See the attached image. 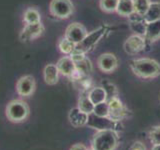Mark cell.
I'll return each mask as SVG.
<instances>
[{"label":"cell","mask_w":160,"mask_h":150,"mask_svg":"<svg viewBox=\"0 0 160 150\" xmlns=\"http://www.w3.org/2000/svg\"><path fill=\"white\" fill-rule=\"evenodd\" d=\"M133 73L141 78H155L160 75V64L154 59L140 58L130 62Z\"/></svg>","instance_id":"1"},{"label":"cell","mask_w":160,"mask_h":150,"mask_svg":"<svg viewBox=\"0 0 160 150\" xmlns=\"http://www.w3.org/2000/svg\"><path fill=\"white\" fill-rule=\"evenodd\" d=\"M118 143V132L115 130H99L94 135L91 147L95 150H115Z\"/></svg>","instance_id":"2"},{"label":"cell","mask_w":160,"mask_h":150,"mask_svg":"<svg viewBox=\"0 0 160 150\" xmlns=\"http://www.w3.org/2000/svg\"><path fill=\"white\" fill-rule=\"evenodd\" d=\"M6 116L13 123L24 122L29 116L30 109L28 104L20 99H15L10 101L6 106Z\"/></svg>","instance_id":"3"},{"label":"cell","mask_w":160,"mask_h":150,"mask_svg":"<svg viewBox=\"0 0 160 150\" xmlns=\"http://www.w3.org/2000/svg\"><path fill=\"white\" fill-rule=\"evenodd\" d=\"M108 30L109 27L106 26V25H103V26H100L99 28L87 33V35L84 37L82 41L76 44V47H75L74 51L84 53V54L90 51L99 42V40L108 32Z\"/></svg>","instance_id":"4"},{"label":"cell","mask_w":160,"mask_h":150,"mask_svg":"<svg viewBox=\"0 0 160 150\" xmlns=\"http://www.w3.org/2000/svg\"><path fill=\"white\" fill-rule=\"evenodd\" d=\"M87 125H89L91 128L99 130H115L118 132L119 130H122V125L120 121H114L110 117H99L95 114L91 113L88 115V122Z\"/></svg>","instance_id":"5"},{"label":"cell","mask_w":160,"mask_h":150,"mask_svg":"<svg viewBox=\"0 0 160 150\" xmlns=\"http://www.w3.org/2000/svg\"><path fill=\"white\" fill-rule=\"evenodd\" d=\"M49 10L53 16L60 19H66L73 13V4L71 0H51Z\"/></svg>","instance_id":"6"},{"label":"cell","mask_w":160,"mask_h":150,"mask_svg":"<svg viewBox=\"0 0 160 150\" xmlns=\"http://www.w3.org/2000/svg\"><path fill=\"white\" fill-rule=\"evenodd\" d=\"M70 57L74 61L75 66H76V71L78 73L83 75V76H89L91 74L93 71V65L90 59L85 56L84 53L73 51L70 54Z\"/></svg>","instance_id":"7"},{"label":"cell","mask_w":160,"mask_h":150,"mask_svg":"<svg viewBox=\"0 0 160 150\" xmlns=\"http://www.w3.org/2000/svg\"><path fill=\"white\" fill-rule=\"evenodd\" d=\"M108 102L109 105V117L114 121H120L127 116L128 110L124 106L122 101L117 97L110 99Z\"/></svg>","instance_id":"8"},{"label":"cell","mask_w":160,"mask_h":150,"mask_svg":"<svg viewBox=\"0 0 160 150\" xmlns=\"http://www.w3.org/2000/svg\"><path fill=\"white\" fill-rule=\"evenodd\" d=\"M35 88H36V83L35 79L31 75H25L16 83V91L22 97H29L34 93Z\"/></svg>","instance_id":"9"},{"label":"cell","mask_w":160,"mask_h":150,"mask_svg":"<svg viewBox=\"0 0 160 150\" xmlns=\"http://www.w3.org/2000/svg\"><path fill=\"white\" fill-rule=\"evenodd\" d=\"M146 45V39L142 35L135 34L127 38L124 42V50L128 54H137L144 50Z\"/></svg>","instance_id":"10"},{"label":"cell","mask_w":160,"mask_h":150,"mask_svg":"<svg viewBox=\"0 0 160 150\" xmlns=\"http://www.w3.org/2000/svg\"><path fill=\"white\" fill-rule=\"evenodd\" d=\"M87 30L82 24L74 22L71 23L69 26L66 28V31H65L64 36L66 37L68 40H70L71 42L78 44L82 41L84 37L87 35Z\"/></svg>","instance_id":"11"},{"label":"cell","mask_w":160,"mask_h":150,"mask_svg":"<svg viewBox=\"0 0 160 150\" xmlns=\"http://www.w3.org/2000/svg\"><path fill=\"white\" fill-rule=\"evenodd\" d=\"M44 32V26L41 22L33 23V24H26L20 33V40L23 42L31 41V40L39 37Z\"/></svg>","instance_id":"12"},{"label":"cell","mask_w":160,"mask_h":150,"mask_svg":"<svg viewBox=\"0 0 160 150\" xmlns=\"http://www.w3.org/2000/svg\"><path fill=\"white\" fill-rule=\"evenodd\" d=\"M99 69L105 73H111L118 66V59L112 53H103L97 60Z\"/></svg>","instance_id":"13"},{"label":"cell","mask_w":160,"mask_h":150,"mask_svg":"<svg viewBox=\"0 0 160 150\" xmlns=\"http://www.w3.org/2000/svg\"><path fill=\"white\" fill-rule=\"evenodd\" d=\"M56 66L59 70V73L66 77H72L76 72V66L70 56L61 57L58 60Z\"/></svg>","instance_id":"14"},{"label":"cell","mask_w":160,"mask_h":150,"mask_svg":"<svg viewBox=\"0 0 160 150\" xmlns=\"http://www.w3.org/2000/svg\"><path fill=\"white\" fill-rule=\"evenodd\" d=\"M68 119L70 124L75 128L83 127L85 125H87L88 122V114L81 111L78 107L72 108L69 111Z\"/></svg>","instance_id":"15"},{"label":"cell","mask_w":160,"mask_h":150,"mask_svg":"<svg viewBox=\"0 0 160 150\" xmlns=\"http://www.w3.org/2000/svg\"><path fill=\"white\" fill-rule=\"evenodd\" d=\"M144 37L149 42H155L160 39V19L146 24Z\"/></svg>","instance_id":"16"},{"label":"cell","mask_w":160,"mask_h":150,"mask_svg":"<svg viewBox=\"0 0 160 150\" xmlns=\"http://www.w3.org/2000/svg\"><path fill=\"white\" fill-rule=\"evenodd\" d=\"M43 77L45 83L48 85H55L59 80V70L56 64H47L43 70Z\"/></svg>","instance_id":"17"},{"label":"cell","mask_w":160,"mask_h":150,"mask_svg":"<svg viewBox=\"0 0 160 150\" xmlns=\"http://www.w3.org/2000/svg\"><path fill=\"white\" fill-rule=\"evenodd\" d=\"M88 97L91 100V102L95 105L98 103L104 102L107 100V96H106V92L102 86H95L92 87L91 89L88 91Z\"/></svg>","instance_id":"18"},{"label":"cell","mask_w":160,"mask_h":150,"mask_svg":"<svg viewBox=\"0 0 160 150\" xmlns=\"http://www.w3.org/2000/svg\"><path fill=\"white\" fill-rule=\"evenodd\" d=\"M143 16H144V20L147 23L159 20L160 19V2H151L148 10Z\"/></svg>","instance_id":"19"},{"label":"cell","mask_w":160,"mask_h":150,"mask_svg":"<svg viewBox=\"0 0 160 150\" xmlns=\"http://www.w3.org/2000/svg\"><path fill=\"white\" fill-rule=\"evenodd\" d=\"M23 20L26 24L39 23V22H41V15H40V12L36 8L28 7L24 12Z\"/></svg>","instance_id":"20"},{"label":"cell","mask_w":160,"mask_h":150,"mask_svg":"<svg viewBox=\"0 0 160 150\" xmlns=\"http://www.w3.org/2000/svg\"><path fill=\"white\" fill-rule=\"evenodd\" d=\"M116 11L121 16H130L134 11L132 0H119Z\"/></svg>","instance_id":"21"},{"label":"cell","mask_w":160,"mask_h":150,"mask_svg":"<svg viewBox=\"0 0 160 150\" xmlns=\"http://www.w3.org/2000/svg\"><path fill=\"white\" fill-rule=\"evenodd\" d=\"M81 111L85 112L86 114H91L94 109V104L91 102V100L89 99L88 94H83L82 96H80L78 100V106Z\"/></svg>","instance_id":"22"},{"label":"cell","mask_w":160,"mask_h":150,"mask_svg":"<svg viewBox=\"0 0 160 150\" xmlns=\"http://www.w3.org/2000/svg\"><path fill=\"white\" fill-rule=\"evenodd\" d=\"M58 47H59V50L63 54H69L70 55L75 50L76 44L71 42L70 40H68L66 37L64 36L62 38H60L59 42H58Z\"/></svg>","instance_id":"23"},{"label":"cell","mask_w":160,"mask_h":150,"mask_svg":"<svg viewBox=\"0 0 160 150\" xmlns=\"http://www.w3.org/2000/svg\"><path fill=\"white\" fill-rule=\"evenodd\" d=\"M132 2L134 11L140 15H144L151 4V0H132Z\"/></svg>","instance_id":"24"},{"label":"cell","mask_w":160,"mask_h":150,"mask_svg":"<svg viewBox=\"0 0 160 150\" xmlns=\"http://www.w3.org/2000/svg\"><path fill=\"white\" fill-rule=\"evenodd\" d=\"M93 114L99 117H109V105L107 101L95 104L93 109Z\"/></svg>","instance_id":"25"},{"label":"cell","mask_w":160,"mask_h":150,"mask_svg":"<svg viewBox=\"0 0 160 150\" xmlns=\"http://www.w3.org/2000/svg\"><path fill=\"white\" fill-rule=\"evenodd\" d=\"M119 0H100L99 5L102 11L107 13H112L116 11Z\"/></svg>","instance_id":"26"},{"label":"cell","mask_w":160,"mask_h":150,"mask_svg":"<svg viewBox=\"0 0 160 150\" xmlns=\"http://www.w3.org/2000/svg\"><path fill=\"white\" fill-rule=\"evenodd\" d=\"M102 87L104 88L105 92H106V96H107L106 101H109L110 99H112L114 97H117V95H118L117 88H116V86H115L113 83L105 81V82H103Z\"/></svg>","instance_id":"27"},{"label":"cell","mask_w":160,"mask_h":150,"mask_svg":"<svg viewBox=\"0 0 160 150\" xmlns=\"http://www.w3.org/2000/svg\"><path fill=\"white\" fill-rule=\"evenodd\" d=\"M149 139L153 145L160 144V125L155 126L149 131Z\"/></svg>","instance_id":"28"},{"label":"cell","mask_w":160,"mask_h":150,"mask_svg":"<svg viewBox=\"0 0 160 150\" xmlns=\"http://www.w3.org/2000/svg\"><path fill=\"white\" fill-rule=\"evenodd\" d=\"M129 150H146V147L141 141H135L129 147Z\"/></svg>","instance_id":"29"},{"label":"cell","mask_w":160,"mask_h":150,"mask_svg":"<svg viewBox=\"0 0 160 150\" xmlns=\"http://www.w3.org/2000/svg\"><path fill=\"white\" fill-rule=\"evenodd\" d=\"M87 149L88 148L85 146L84 144H82V143H76V144H74L69 150H87Z\"/></svg>","instance_id":"30"},{"label":"cell","mask_w":160,"mask_h":150,"mask_svg":"<svg viewBox=\"0 0 160 150\" xmlns=\"http://www.w3.org/2000/svg\"><path fill=\"white\" fill-rule=\"evenodd\" d=\"M151 150H160V144H158V145H153Z\"/></svg>","instance_id":"31"},{"label":"cell","mask_w":160,"mask_h":150,"mask_svg":"<svg viewBox=\"0 0 160 150\" xmlns=\"http://www.w3.org/2000/svg\"><path fill=\"white\" fill-rule=\"evenodd\" d=\"M87 150H95V149H93V148L91 147V148H89V149H87Z\"/></svg>","instance_id":"32"}]
</instances>
